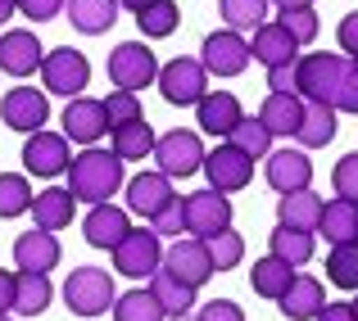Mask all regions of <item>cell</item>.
Instances as JSON below:
<instances>
[{
	"label": "cell",
	"mask_w": 358,
	"mask_h": 321,
	"mask_svg": "<svg viewBox=\"0 0 358 321\" xmlns=\"http://www.w3.org/2000/svg\"><path fill=\"white\" fill-rule=\"evenodd\" d=\"M122 186H127V177H122V158L114 149L87 145L69 163V191L78 204H109Z\"/></svg>",
	"instance_id": "obj_1"
},
{
	"label": "cell",
	"mask_w": 358,
	"mask_h": 321,
	"mask_svg": "<svg viewBox=\"0 0 358 321\" xmlns=\"http://www.w3.org/2000/svg\"><path fill=\"white\" fill-rule=\"evenodd\" d=\"M345 64H350L345 54H299V64H295V91H299V100L336 109V91H341Z\"/></svg>",
	"instance_id": "obj_2"
},
{
	"label": "cell",
	"mask_w": 358,
	"mask_h": 321,
	"mask_svg": "<svg viewBox=\"0 0 358 321\" xmlns=\"http://www.w3.org/2000/svg\"><path fill=\"white\" fill-rule=\"evenodd\" d=\"M155 87H159V96H164L173 109H191V105H200L204 91H209V73H204L200 59H186V54H177V59L159 64Z\"/></svg>",
	"instance_id": "obj_3"
},
{
	"label": "cell",
	"mask_w": 358,
	"mask_h": 321,
	"mask_svg": "<svg viewBox=\"0 0 358 321\" xmlns=\"http://www.w3.org/2000/svg\"><path fill=\"white\" fill-rule=\"evenodd\" d=\"M114 299H118L114 276L100 271V267H78V271H69V281H64V304H69V313H78V317L109 313Z\"/></svg>",
	"instance_id": "obj_4"
},
{
	"label": "cell",
	"mask_w": 358,
	"mask_h": 321,
	"mask_svg": "<svg viewBox=\"0 0 358 321\" xmlns=\"http://www.w3.org/2000/svg\"><path fill=\"white\" fill-rule=\"evenodd\" d=\"M164 267V240H159L150 226H131L127 235L114 244V271L131 281H145Z\"/></svg>",
	"instance_id": "obj_5"
},
{
	"label": "cell",
	"mask_w": 358,
	"mask_h": 321,
	"mask_svg": "<svg viewBox=\"0 0 358 321\" xmlns=\"http://www.w3.org/2000/svg\"><path fill=\"white\" fill-rule=\"evenodd\" d=\"M105 68H109V82H114L118 91H145V87H155V77H159V59L145 41H118L114 50H109Z\"/></svg>",
	"instance_id": "obj_6"
},
{
	"label": "cell",
	"mask_w": 358,
	"mask_h": 321,
	"mask_svg": "<svg viewBox=\"0 0 358 321\" xmlns=\"http://www.w3.org/2000/svg\"><path fill=\"white\" fill-rule=\"evenodd\" d=\"M91 82V64L82 50H73V45H59V50H45L41 59V87L45 96H82Z\"/></svg>",
	"instance_id": "obj_7"
},
{
	"label": "cell",
	"mask_w": 358,
	"mask_h": 321,
	"mask_svg": "<svg viewBox=\"0 0 358 321\" xmlns=\"http://www.w3.org/2000/svg\"><path fill=\"white\" fill-rule=\"evenodd\" d=\"M200 64L213 77H241V73L250 68V41H245L241 32H231V27L209 32L204 45H200Z\"/></svg>",
	"instance_id": "obj_8"
},
{
	"label": "cell",
	"mask_w": 358,
	"mask_h": 321,
	"mask_svg": "<svg viewBox=\"0 0 358 321\" xmlns=\"http://www.w3.org/2000/svg\"><path fill=\"white\" fill-rule=\"evenodd\" d=\"M0 122H5L9 131L32 136V131H41L45 122H50V96H45V91H36V87L5 91V100H0Z\"/></svg>",
	"instance_id": "obj_9"
},
{
	"label": "cell",
	"mask_w": 358,
	"mask_h": 321,
	"mask_svg": "<svg viewBox=\"0 0 358 321\" xmlns=\"http://www.w3.org/2000/svg\"><path fill=\"white\" fill-rule=\"evenodd\" d=\"M155 163L164 177H191L204 167V145L195 131H164V136L155 140Z\"/></svg>",
	"instance_id": "obj_10"
},
{
	"label": "cell",
	"mask_w": 358,
	"mask_h": 321,
	"mask_svg": "<svg viewBox=\"0 0 358 321\" xmlns=\"http://www.w3.org/2000/svg\"><path fill=\"white\" fill-rule=\"evenodd\" d=\"M200 172L209 177V186L218 195H236V191H245V186L254 181V158L241 154L236 145H227V140H222L213 154H204V167H200Z\"/></svg>",
	"instance_id": "obj_11"
},
{
	"label": "cell",
	"mask_w": 358,
	"mask_h": 321,
	"mask_svg": "<svg viewBox=\"0 0 358 321\" xmlns=\"http://www.w3.org/2000/svg\"><path fill=\"white\" fill-rule=\"evenodd\" d=\"M182 209H186V231L200 235V240L231 226V200L218 195L213 186H204V191H195V195H182Z\"/></svg>",
	"instance_id": "obj_12"
},
{
	"label": "cell",
	"mask_w": 358,
	"mask_h": 321,
	"mask_svg": "<svg viewBox=\"0 0 358 321\" xmlns=\"http://www.w3.org/2000/svg\"><path fill=\"white\" fill-rule=\"evenodd\" d=\"M73 154H69V136L64 131H32V136L23 140V167L32 177H59L69 172Z\"/></svg>",
	"instance_id": "obj_13"
},
{
	"label": "cell",
	"mask_w": 358,
	"mask_h": 321,
	"mask_svg": "<svg viewBox=\"0 0 358 321\" xmlns=\"http://www.w3.org/2000/svg\"><path fill=\"white\" fill-rule=\"evenodd\" d=\"M164 271H173L177 281H186V285L200 290L204 281L213 276V258H209V249H204L200 235H195V240H182V235H177V240L164 249Z\"/></svg>",
	"instance_id": "obj_14"
},
{
	"label": "cell",
	"mask_w": 358,
	"mask_h": 321,
	"mask_svg": "<svg viewBox=\"0 0 358 321\" xmlns=\"http://www.w3.org/2000/svg\"><path fill=\"white\" fill-rule=\"evenodd\" d=\"M263 172H268V186L277 195H295V191L313 186V163H308L304 149H272Z\"/></svg>",
	"instance_id": "obj_15"
},
{
	"label": "cell",
	"mask_w": 358,
	"mask_h": 321,
	"mask_svg": "<svg viewBox=\"0 0 358 321\" xmlns=\"http://www.w3.org/2000/svg\"><path fill=\"white\" fill-rule=\"evenodd\" d=\"M45 50L41 41H36V32H27V27H9L5 36H0V68L9 73V77H32L36 68H41Z\"/></svg>",
	"instance_id": "obj_16"
},
{
	"label": "cell",
	"mask_w": 358,
	"mask_h": 321,
	"mask_svg": "<svg viewBox=\"0 0 358 321\" xmlns=\"http://www.w3.org/2000/svg\"><path fill=\"white\" fill-rule=\"evenodd\" d=\"M109 131V118H105V105L91 96H73L69 109H64V136L78 140V145H96L100 136Z\"/></svg>",
	"instance_id": "obj_17"
},
{
	"label": "cell",
	"mask_w": 358,
	"mask_h": 321,
	"mask_svg": "<svg viewBox=\"0 0 358 321\" xmlns=\"http://www.w3.org/2000/svg\"><path fill=\"white\" fill-rule=\"evenodd\" d=\"M195 118H200V131H209V136L227 140L231 131L241 127L245 109H241V100L231 96V91H204V100L195 105Z\"/></svg>",
	"instance_id": "obj_18"
},
{
	"label": "cell",
	"mask_w": 358,
	"mask_h": 321,
	"mask_svg": "<svg viewBox=\"0 0 358 321\" xmlns=\"http://www.w3.org/2000/svg\"><path fill=\"white\" fill-rule=\"evenodd\" d=\"M122 191H127V209L141 213L145 222L177 200V195H173V177H164V172H141V177H131Z\"/></svg>",
	"instance_id": "obj_19"
},
{
	"label": "cell",
	"mask_w": 358,
	"mask_h": 321,
	"mask_svg": "<svg viewBox=\"0 0 358 321\" xmlns=\"http://www.w3.org/2000/svg\"><path fill=\"white\" fill-rule=\"evenodd\" d=\"M59 258H64V249L50 231H36L32 226V231H23L14 240V267L18 271H55Z\"/></svg>",
	"instance_id": "obj_20"
},
{
	"label": "cell",
	"mask_w": 358,
	"mask_h": 321,
	"mask_svg": "<svg viewBox=\"0 0 358 321\" xmlns=\"http://www.w3.org/2000/svg\"><path fill=\"white\" fill-rule=\"evenodd\" d=\"M127 231H131L127 209H118V204H91V213L82 217V235L91 249H114Z\"/></svg>",
	"instance_id": "obj_21"
},
{
	"label": "cell",
	"mask_w": 358,
	"mask_h": 321,
	"mask_svg": "<svg viewBox=\"0 0 358 321\" xmlns=\"http://www.w3.org/2000/svg\"><path fill=\"white\" fill-rule=\"evenodd\" d=\"M277 304H281V317H286V321H313V317L327 308L322 281H317V276H299V271H295L290 290L277 299Z\"/></svg>",
	"instance_id": "obj_22"
},
{
	"label": "cell",
	"mask_w": 358,
	"mask_h": 321,
	"mask_svg": "<svg viewBox=\"0 0 358 321\" xmlns=\"http://www.w3.org/2000/svg\"><path fill=\"white\" fill-rule=\"evenodd\" d=\"M32 222L36 231H64V226H73V213H78V200H73V191H59V186H50V191H41L32 200Z\"/></svg>",
	"instance_id": "obj_23"
},
{
	"label": "cell",
	"mask_w": 358,
	"mask_h": 321,
	"mask_svg": "<svg viewBox=\"0 0 358 321\" xmlns=\"http://www.w3.org/2000/svg\"><path fill=\"white\" fill-rule=\"evenodd\" d=\"M250 59H259L263 68H277V64L299 59V45L281 23H263L259 32H254V41H250Z\"/></svg>",
	"instance_id": "obj_24"
},
{
	"label": "cell",
	"mask_w": 358,
	"mask_h": 321,
	"mask_svg": "<svg viewBox=\"0 0 358 321\" xmlns=\"http://www.w3.org/2000/svg\"><path fill=\"white\" fill-rule=\"evenodd\" d=\"M64 14L82 36H105L118 23V0H69Z\"/></svg>",
	"instance_id": "obj_25"
},
{
	"label": "cell",
	"mask_w": 358,
	"mask_h": 321,
	"mask_svg": "<svg viewBox=\"0 0 358 321\" xmlns=\"http://www.w3.org/2000/svg\"><path fill=\"white\" fill-rule=\"evenodd\" d=\"M277 222L295 226V231H317V222H322V195H313V191L281 195L277 200Z\"/></svg>",
	"instance_id": "obj_26"
},
{
	"label": "cell",
	"mask_w": 358,
	"mask_h": 321,
	"mask_svg": "<svg viewBox=\"0 0 358 321\" xmlns=\"http://www.w3.org/2000/svg\"><path fill=\"white\" fill-rule=\"evenodd\" d=\"M55 290H50V276L45 271H18L14 276V313L23 317H41L50 308Z\"/></svg>",
	"instance_id": "obj_27"
},
{
	"label": "cell",
	"mask_w": 358,
	"mask_h": 321,
	"mask_svg": "<svg viewBox=\"0 0 358 321\" xmlns=\"http://www.w3.org/2000/svg\"><path fill=\"white\" fill-rule=\"evenodd\" d=\"M155 127H150L145 118L136 122H122V127H114V140H109V149L122 158V163H141L145 154H155Z\"/></svg>",
	"instance_id": "obj_28"
},
{
	"label": "cell",
	"mask_w": 358,
	"mask_h": 321,
	"mask_svg": "<svg viewBox=\"0 0 358 321\" xmlns=\"http://www.w3.org/2000/svg\"><path fill=\"white\" fill-rule=\"evenodd\" d=\"M336 109L331 105H308L304 100V118H299V131H295V140L304 149H322V145H331L336 140Z\"/></svg>",
	"instance_id": "obj_29"
},
{
	"label": "cell",
	"mask_w": 358,
	"mask_h": 321,
	"mask_svg": "<svg viewBox=\"0 0 358 321\" xmlns=\"http://www.w3.org/2000/svg\"><path fill=\"white\" fill-rule=\"evenodd\" d=\"M150 294L159 299V308H164V317H182L195 308V285H186V281H177L173 271L159 267L155 276H150Z\"/></svg>",
	"instance_id": "obj_30"
},
{
	"label": "cell",
	"mask_w": 358,
	"mask_h": 321,
	"mask_svg": "<svg viewBox=\"0 0 358 321\" xmlns=\"http://www.w3.org/2000/svg\"><path fill=\"white\" fill-rule=\"evenodd\" d=\"M299 118H304V100L299 96H268L259 109V122L272 131V136H295Z\"/></svg>",
	"instance_id": "obj_31"
},
{
	"label": "cell",
	"mask_w": 358,
	"mask_h": 321,
	"mask_svg": "<svg viewBox=\"0 0 358 321\" xmlns=\"http://www.w3.org/2000/svg\"><path fill=\"white\" fill-rule=\"evenodd\" d=\"M290 281H295V267H290V262H281V258H259L254 262V271H250V285H254V294L259 299H272V304H277L281 294H286L290 290Z\"/></svg>",
	"instance_id": "obj_32"
},
{
	"label": "cell",
	"mask_w": 358,
	"mask_h": 321,
	"mask_svg": "<svg viewBox=\"0 0 358 321\" xmlns=\"http://www.w3.org/2000/svg\"><path fill=\"white\" fill-rule=\"evenodd\" d=\"M268 244H272V258H281V262H290V267H304L308 258H313V231H295V226H281L277 222V231L268 235Z\"/></svg>",
	"instance_id": "obj_33"
},
{
	"label": "cell",
	"mask_w": 358,
	"mask_h": 321,
	"mask_svg": "<svg viewBox=\"0 0 358 321\" xmlns=\"http://www.w3.org/2000/svg\"><path fill=\"white\" fill-rule=\"evenodd\" d=\"M317 231L327 235V244L358 240V204H354V200H331V204H322V222H317Z\"/></svg>",
	"instance_id": "obj_34"
},
{
	"label": "cell",
	"mask_w": 358,
	"mask_h": 321,
	"mask_svg": "<svg viewBox=\"0 0 358 321\" xmlns=\"http://www.w3.org/2000/svg\"><path fill=\"white\" fill-rule=\"evenodd\" d=\"M177 23H182V9H177V0H155V5H145V9L136 14L141 41H164V36L177 32Z\"/></svg>",
	"instance_id": "obj_35"
},
{
	"label": "cell",
	"mask_w": 358,
	"mask_h": 321,
	"mask_svg": "<svg viewBox=\"0 0 358 321\" xmlns=\"http://www.w3.org/2000/svg\"><path fill=\"white\" fill-rule=\"evenodd\" d=\"M114 321H168V317L150 290H127L114 299Z\"/></svg>",
	"instance_id": "obj_36"
},
{
	"label": "cell",
	"mask_w": 358,
	"mask_h": 321,
	"mask_svg": "<svg viewBox=\"0 0 358 321\" xmlns=\"http://www.w3.org/2000/svg\"><path fill=\"white\" fill-rule=\"evenodd\" d=\"M268 5L272 0H222V18H227L231 32H259L268 23Z\"/></svg>",
	"instance_id": "obj_37"
},
{
	"label": "cell",
	"mask_w": 358,
	"mask_h": 321,
	"mask_svg": "<svg viewBox=\"0 0 358 321\" xmlns=\"http://www.w3.org/2000/svg\"><path fill=\"white\" fill-rule=\"evenodd\" d=\"M327 276L341 290H358V240L331 244V253H327Z\"/></svg>",
	"instance_id": "obj_38"
},
{
	"label": "cell",
	"mask_w": 358,
	"mask_h": 321,
	"mask_svg": "<svg viewBox=\"0 0 358 321\" xmlns=\"http://www.w3.org/2000/svg\"><path fill=\"white\" fill-rule=\"evenodd\" d=\"M32 186L23 172H0V217H23L32 209Z\"/></svg>",
	"instance_id": "obj_39"
},
{
	"label": "cell",
	"mask_w": 358,
	"mask_h": 321,
	"mask_svg": "<svg viewBox=\"0 0 358 321\" xmlns=\"http://www.w3.org/2000/svg\"><path fill=\"white\" fill-rule=\"evenodd\" d=\"M227 145H236L241 154H250V158H268L272 154V131L263 127L259 118H241V127L227 136Z\"/></svg>",
	"instance_id": "obj_40"
},
{
	"label": "cell",
	"mask_w": 358,
	"mask_h": 321,
	"mask_svg": "<svg viewBox=\"0 0 358 321\" xmlns=\"http://www.w3.org/2000/svg\"><path fill=\"white\" fill-rule=\"evenodd\" d=\"M204 249H209V258H213V271H231L245 258V235H236L227 226V231H218V235H204Z\"/></svg>",
	"instance_id": "obj_41"
},
{
	"label": "cell",
	"mask_w": 358,
	"mask_h": 321,
	"mask_svg": "<svg viewBox=\"0 0 358 321\" xmlns=\"http://www.w3.org/2000/svg\"><path fill=\"white\" fill-rule=\"evenodd\" d=\"M105 118H109V131L122 127V122H136L141 118V100H136V91H109L105 100Z\"/></svg>",
	"instance_id": "obj_42"
},
{
	"label": "cell",
	"mask_w": 358,
	"mask_h": 321,
	"mask_svg": "<svg viewBox=\"0 0 358 321\" xmlns=\"http://www.w3.org/2000/svg\"><path fill=\"white\" fill-rule=\"evenodd\" d=\"M277 23L286 27L290 36H295V45H308L317 32H322V23H317V14H313V9H286V14H281Z\"/></svg>",
	"instance_id": "obj_43"
},
{
	"label": "cell",
	"mask_w": 358,
	"mask_h": 321,
	"mask_svg": "<svg viewBox=\"0 0 358 321\" xmlns=\"http://www.w3.org/2000/svg\"><path fill=\"white\" fill-rule=\"evenodd\" d=\"M331 186H336V200H354L358 204V149L345 154L341 163L331 167Z\"/></svg>",
	"instance_id": "obj_44"
},
{
	"label": "cell",
	"mask_w": 358,
	"mask_h": 321,
	"mask_svg": "<svg viewBox=\"0 0 358 321\" xmlns=\"http://www.w3.org/2000/svg\"><path fill=\"white\" fill-rule=\"evenodd\" d=\"M150 231H155L159 240H164V235H182V231H186V209H182V195H177V200L168 204L164 213H155V217H150Z\"/></svg>",
	"instance_id": "obj_45"
},
{
	"label": "cell",
	"mask_w": 358,
	"mask_h": 321,
	"mask_svg": "<svg viewBox=\"0 0 358 321\" xmlns=\"http://www.w3.org/2000/svg\"><path fill=\"white\" fill-rule=\"evenodd\" d=\"M336 109H341V113H358V59L345 64L341 91H336Z\"/></svg>",
	"instance_id": "obj_46"
},
{
	"label": "cell",
	"mask_w": 358,
	"mask_h": 321,
	"mask_svg": "<svg viewBox=\"0 0 358 321\" xmlns=\"http://www.w3.org/2000/svg\"><path fill=\"white\" fill-rule=\"evenodd\" d=\"M69 0H18V14L23 18H36V23H50V18L64 14Z\"/></svg>",
	"instance_id": "obj_47"
},
{
	"label": "cell",
	"mask_w": 358,
	"mask_h": 321,
	"mask_svg": "<svg viewBox=\"0 0 358 321\" xmlns=\"http://www.w3.org/2000/svg\"><path fill=\"white\" fill-rule=\"evenodd\" d=\"M295 64H299V59L268 68V91H272V96H299V91H295Z\"/></svg>",
	"instance_id": "obj_48"
},
{
	"label": "cell",
	"mask_w": 358,
	"mask_h": 321,
	"mask_svg": "<svg viewBox=\"0 0 358 321\" xmlns=\"http://www.w3.org/2000/svg\"><path fill=\"white\" fill-rule=\"evenodd\" d=\"M195 317H200V321H245V313L231 304V299H209Z\"/></svg>",
	"instance_id": "obj_49"
},
{
	"label": "cell",
	"mask_w": 358,
	"mask_h": 321,
	"mask_svg": "<svg viewBox=\"0 0 358 321\" xmlns=\"http://www.w3.org/2000/svg\"><path fill=\"white\" fill-rule=\"evenodd\" d=\"M336 41H341V50L350 54V59H358V9L341 18V27H336Z\"/></svg>",
	"instance_id": "obj_50"
},
{
	"label": "cell",
	"mask_w": 358,
	"mask_h": 321,
	"mask_svg": "<svg viewBox=\"0 0 358 321\" xmlns=\"http://www.w3.org/2000/svg\"><path fill=\"white\" fill-rule=\"evenodd\" d=\"M0 313H14V271H0Z\"/></svg>",
	"instance_id": "obj_51"
},
{
	"label": "cell",
	"mask_w": 358,
	"mask_h": 321,
	"mask_svg": "<svg viewBox=\"0 0 358 321\" xmlns=\"http://www.w3.org/2000/svg\"><path fill=\"white\" fill-rule=\"evenodd\" d=\"M313 321H354V308L350 304H327Z\"/></svg>",
	"instance_id": "obj_52"
},
{
	"label": "cell",
	"mask_w": 358,
	"mask_h": 321,
	"mask_svg": "<svg viewBox=\"0 0 358 321\" xmlns=\"http://www.w3.org/2000/svg\"><path fill=\"white\" fill-rule=\"evenodd\" d=\"M272 5L286 14V9H313V0H272Z\"/></svg>",
	"instance_id": "obj_53"
},
{
	"label": "cell",
	"mask_w": 358,
	"mask_h": 321,
	"mask_svg": "<svg viewBox=\"0 0 358 321\" xmlns=\"http://www.w3.org/2000/svg\"><path fill=\"white\" fill-rule=\"evenodd\" d=\"M14 9H18V0H0V27L14 18Z\"/></svg>",
	"instance_id": "obj_54"
},
{
	"label": "cell",
	"mask_w": 358,
	"mask_h": 321,
	"mask_svg": "<svg viewBox=\"0 0 358 321\" xmlns=\"http://www.w3.org/2000/svg\"><path fill=\"white\" fill-rule=\"evenodd\" d=\"M145 5H155V0H118V9H131V14H141Z\"/></svg>",
	"instance_id": "obj_55"
},
{
	"label": "cell",
	"mask_w": 358,
	"mask_h": 321,
	"mask_svg": "<svg viewBox=\"0 0 358 321\" xmlns=\"http://www.w3.org/2000/svg\"><path fill=\"white\" fill-rule=\"evenodd\" d=\"M168 321H200L195 313H182V317H168Z\"/></svg>",
	"instance_id": "obj_56"
},
{
	"label": "cell",
	"mask_w": 358,
	"mask_h": 321,
	"mask_svg": "<svg viewBox=\"0 0 358 321\" xmlns=\"http://www.w3.org/2000/svg\"><path fill=\"white\" fill-rule=\"evenodd\" d=\"M350 308H354V321H358V299H354V304H350Z\"/></svg>",
	"instance_id": "obj_57"
},
{
	"label": "cell",
	"mask_w": 358,
	"mask_h": 321,
	"mask_svg": "<svg viewBox=\"0 0 358 321\" xmlns=\"http://www.w3.org/2000/svg\"><path fill=\"white\" fill-rule=\"evenodd\" d=\"M0 321H9V313H0Z\"/></svg>",
	"instance_id": "obj_58"
}]
</instances>
